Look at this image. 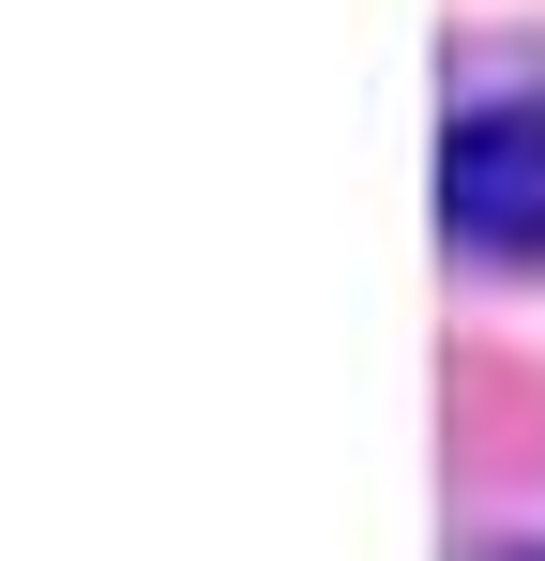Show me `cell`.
Wrapping results in <instances>:
<instances>
[{
    "label": "cell",
    "mask_w": 545,
    "mask_h": 561,
    "mask_svg": "<svg viewBox=\"0 0 545 561\" xmlns=\"http://www.w3.org/2000/svg\"><path fill=\"white\" fill-rule=\"evenodd\" d=\"M440 228L485 274H545V92H485L440 137Z\"/></svg>",
    "instance_id": "1"
},
{
    "label": "cell",
    "mask_w": 545,
    "mask_h": 561,
    "mask_svg": "<svg viewBox=\"0 0 545 561\" xmlns=\"http://www.w3.org/2000/svg\"><path fill=\"white\" fill-rule=\"evenodd\" d=\"M515 561H545V547H515Z\"/></svg>",
    "instance_id": "2"
}]
</instances>
